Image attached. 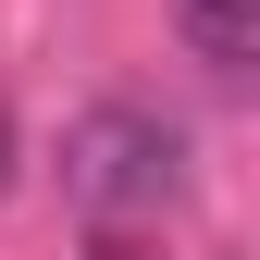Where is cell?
I'll return each mask as SVG.
<instances>
[{"instance_id": "6da1fadb", "label": "cell", "mask_w": 260, "mask_h": 260, "mask_svg": "<svg viewBox=\"0 0 260 260\" xmlns=\"http://www.w3.org/2000/svg\"><path fill=\"white\" fill-rule=\"evenodd\" d=\"M174 186H186V137H174L161 112L100 100V112L62 124V199L87 211V236H100V223H161Z\"/></svg>"}, {"instance_id": "7a4b0ae2", "label": "cell", "mask_w": 260, "mask_h": 260, "mask_svg": "<svg viewBox=\"0 0 260 260\" xmlns=\"http://www.w3.org/2000/svg\"><path fill=\"white\" fill-rule=\"evenodd\" d=\"M174 25H186V50H199L223 87L260 62V0H174Z\"/></svg>"}, {"instance_id": "3957f363", "label": "cell", "mask_w": 260, "mask_h": 260, "mask_svg": "<svg viewBox=\"0 0 260 260\" xmlns=\"http://www.w3.org/2000/svg\"><path fill=\"white\" fill-rule=\"evenodd\" d=\"M0 186H13V112H0Z\"/></svg>"}]
</instances>
